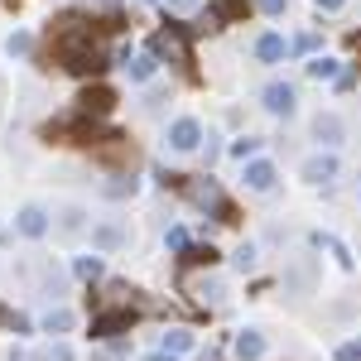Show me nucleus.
Masks as SVG:
<instances>
[{
	"mask_svg": "<svg viewBox=\"0 0 361 361\" xmlns=\"http://www.w3.org/2000/svg\"><path fill=\"white\" fill-rule=\"evenodd\" d=\"M49 49H54V58L68 68V73H82V78L106 68V49L97 44L92 20H82V15H63V20H54V29H49Z\"/></svg>",
	"mask_w": 361,
	"mask_h": 361,
	"instance_id": "obj_1",
	"label": "nucleus"
},
{
	"mask_svg": "<svg viewBox=\"0 0 361 361\" xmlns=\"http://www.w3.org/2000/svg\"><path fill=\"white\" fill-rule=\"evenodd\" d=\"M183 188H188V197H193L197 207H212L217 222H236V207L222 197V188H217L212 178H193V183H183Z\"/></svg>",
	"mask_w": 361,
	"mask_h": 361,
	"instance_id": "obj_2",
	"label": "nucleus"
},
{
	"mask_svg": "<svg viewBox=\"0 0 361 361\" xmlns=\"http://www.w3.org/2000/svg\"><path fill=\"white\" fill-rule=\"evenodd\" d=\"M159 58H173L178 68H188V39H183V29L178 25H169V29H159L154 34V44H149Z\"/></svg>",
	"mask_w": 361,
	"mask_h": 361,
	"instance_id": "obj_3",
	"label": "nucleus"
},
{
	"mask_svg": "<svg viewBox=\"0 0 361 361\" xmlns=\"http://www.w3.org/2000/svg\"><path fill=\"white\" fill-rule=\"evenodd\" d=\"M169 145H173L178 154H193L197 145H202V126H197L193 116H183V121H173V126H169Z\"/></svg>",
	"mask_w": 361,
	"mask_h": 361,
	"instance_id": "obj_4",
	"label": "nucleus"
},
{
	"mask_svg": "<svg viewBox=\"0 0 361 361\" xmlns=\"http://www.w3.org/2000/svg\"><path fill=\"white\" fill-rule=\"evenodd\" d=\"M135 323V308H111L102 318H92V337H116V333H130Z\"/></svg>",
	"mask_w": 361,
	"mask_h": 361,
	"instance_id": "obj_5",
	"label": "nucleus"
},
{
	"mask_svg": "<svg viewBox=\"0 0 361 361\" xmlns=\"http://www.w3.org/2000/svg\"><path fill=\"white\" fill-rule=\"evenodd\" d=\"M241 178H246V188H250V193H270L279 173H275V164H270V159H246Z\"/></svg>",
	"mask_w": 361,
	"mask_h": 361,
	"instance_id": "obj_6",
	"label": "nucleus"
},
{
	"mask_svg": "<svg viewBox=\"0 0 361 361\" xmlns=\"http://www.w3.org/2000/svg\"><path fill=\"white\" fill-rule=\"evenodd\" d=\"M15 226H20V236H29V241H39V236L49 231V212H44L39 202H29V207H20V217H15Z\"/></svg>",
	"mask_w": 361,
	"mask_h": 361,
	"instance_id": "obj_7",
	"label": "nucleus"
},
{
	"mask_svg": "<svg viewBox=\"0 0 361 361\" xmlns=\"http://www.w3.org/2000/svg\"><path fill=\"white\" fill-rule=\"evenodd\" d=\"M116 106V92L111 87H87L82 97H78V111H87V116H106Z\"/></svg>",
	"mask_w": 361,
	"mask_h": 361,
	"instance_id": "obj_8",
	"label": "nucleus"
},
{
	"mask_svg": "<svg viewBox=\"0 0 361 361\" xmlns=\"http://www.w3.org/2000/svg\"><path fill=\"white\" fill-rule=\"evenodd\" d=\"M304 178L308 183H333L337 178V154H308L304 159Z\"/></svg>",
	"mask_w": 361,
	"mask_h": 361,
	"instance_id": "obj_9",
	"label": "nucleus"
},
{
	"mask_svg": "<svg viewBox=\"0 0 361 361\" xmlns=\"http://www.w3.org/2000/svg\"><path fill=\"white\" fill-rule=\"evenodd\" d=\"M294 102H299V97H294V87H289V82H270V87H265V111L289 116V111H294Z\"/></svg>",
	"mask_w": 361,
	"mask_h": 361,
	"instance_id": "obj_10",
	"label": "nucleus"
},
{
	"mask_svg": "<svg viewBox=\"0 0 361 361\" xmlns=\"http://www.w3.org/2000/svg\"><path fill=\"white\" fill-rule=\"evenodd\" d=\"M126 63V73H130V82H149L154 78V68H159V54L149 49V54H135V58H121Z\"/></svg>",
	"mask_w": 361,
	"mask_h": 361,
	"instance_id": "obj_11",
	"label": "nucleus"
},
{
	"mask_svg": "<svg viewBox=\"0 0 361 361\" xmlns=\"http://www.w3.org/2000/svg\"><path fill=\"white\" fill-rule=\"evenodd\" d=\"M231 352H236V361H260V357H265V337L255 333V328H246V333L236 337Z\"/></svg>",
	"mask_w": 361,
	"mask_h": 361,
	"instance_id": "obj_12",
	"label": "nucleus"
},
{
	"mask_svg": "<svg viewBox=\"0 0 361 361\" xmlns=\"http://www.w3.org/2000/svg\"><path fill=\"white\" fill-rule=\"evenodd\" d=\"M92 246H97V250H116V246H126V226H116V222L92 226Z\"/></svg>",
	"mask_w": 361,
	"mask_h": 361,
	"instance_id": "obj_13",
	"label": "nucleus"
},
{
	"mask_svg": "<svg viewBox=\"0 0 361 361\" xmlns=\"http://www.w3.org/2000/svg\"><path fill=\"white\" fill-rule=\"evenodd\" d=\"M313 135H318V145H337V140H342V121H337L333 111L313 116Z\"/></svg>",
	"mask_w": 361,
	"mask_h": 361,
	"instance_id": "obj_14",
	"label": "nucleus"
},
{
	"mask_svg": "<svg viewBox=\"0 0 361 361\" xmlns=\"http://www.w3.org/2000/svg\"><path fill=\"white\" fill-rule=\"evenodd\" d=\"M284 49H289V44H284L279 34H260V39H255V58H260V63H279Z\"/></svg>",
	"mask_w": 361,
	"mask_h": 361,
	"instance_id": "obj_15",
	"label": "nucleus"
},
{
	"mask_svg": "<svg viewBox=\"0 0 361 361\" xmlns=\"http://www.w3.org/2000/svg\"><path fill=\"white\" fill-rule=\"evenodd\" d=\"M246 15V0H212V20L217 25H236Z\"/></svg>",
	"mask_w": 361,
	"mask_h": 361,
	"instance_id": "obj_16",
	"label": "nucleus"
},
{
	"mask_svg": "<svg viewBox=\"0 0 361 361\" xmlns=\"http://www.w3.org/2000/svg\"><path fill=\"white\" fill-rule=\"evenodd\" d=\"M188 347H193V333H188V328H169V333H164V352L183 357Z\"/></svg>",
	"mask_w": 361,
	"mask_h": 361,
	"instance_id": "obj_17",
	"label": "nucleus"
},
{
	"mask_svg": "<svg viewBox=\"0 0 361 361\" xmlns=\"http://www.w3.org/2000/svg\"><path fill=\"white\" fill-rule=\"evenodd\" d=\"M193 294L202 299V304H222V279H197Z\"/></svg>",
	"mask_w": 361,
	"mask_h": 361,
	"instance_id": "obj_18",
	"label": "nucleus"
},
{
	"mask_svg": "<svg viewBox=\"0 0 361 361\" xmlns=\"http://www.w3.org/2000/svg\"><path fill=\"white\" fill-rule=\"evenodd\" d=\"M308 78H318V82H337V63H333V58H313V63H308Z\"/></svg>",
	"mask_w": 361,
	"mask_h": 361,
	"instance_id": "obj_19",
	"label": "nucleus"
},
{
	"mask_svg": "<svg viewBox=\"0 0 361 361\" xmlns=\"http://www.w3.org/2000/svg\"><path fill=\"white\" fill-rule=\"evenodd\" d=\"M68 328H73V313H68V308H49L44 333H68Z\"/></svg>",
	"mask_w": 361,
	"mask_h": 361,
	"instance_id": "obj_20",
	"label": "nucleus"
},
{
	"mask_svg": "<svg viewBox=\"0 0 361 361\" xmlns=\"http://www.w3.org/2000/svg\"><path fill=\"white\" fill-rule=\"evenodd\" d=\"M0 323H5L10 333H29V318L20 313V308H5V304H0Z\"/></svg>",
	"mask_w": 361,
	"mask_h": 361,
	"instance_id": "obj_21",
	"label": "nucleus"
},
{
	"mask_svg": "<svg viewBox=\"0 0 361 361\" xmlns=\"http://www.w3.org/2000/svg\"><path fill=\"white\" fill-rule=\"evenodd\" d=\"M183 260H188V265H212L217 250H212V246H183Z\"/></svg>",
	"mask_w": 361,
	"mask_h": 361,
	"instance_id": "obj_22",
	"label": "nucleus"
},
{
	"mask_svg": "<svg viewBox=\"0 0 361 361\" xmlns=\"http://www.w3.org/2000/svg\"><path fill=\"white\" fill-rule=\"evenodd\" d=\"M78 279H87V284L102 279V260L97 255H78Z\"/></svg>",
	"mask_w": 361,
	"mask_h": 361,
	"instance_id": "obj_23",
	"label": "nucleus"
},
{
	"mask_svg": "<svg viewBox=\"0 0 361 361\" xmlns=\"http://www.w3.org/2000/svg\"><path fill=\"white\" fill-rule=\"evenodd\" d=\"M5 54H15V58H25V54H29V34H25V29H15V34L5 39Z\"/></svg>",
	"mask_w": 361,
	"mask_h": 361,
	"instance_id": "obj_24",
	"label": "nucleus"
},
{
	"mask_svg": "<svg viewBox=\"0 0 361 361\" xmlns=\"http://www.w3.org/2000/svg\"><path fill=\"white\" fill-rule=\"evenodd\" d=\"M255 149H260V140H255V135H246V140H236V145H231V154H236L241 164H246V159L255 154Z\"/></svg>",
	"mask_w": 361,
	"mask_h": 361,
	"instance_id": "obj_25",
	"label": "nucleus"
},
{
	"mask_svg": "<svg viewBox=\"0 0 361 361\" xmlns=\"http://www.w3.org/2000/svg\"><path fill=\"white\" fill-rule=\"evenodd\" d=\"M102 193H106V197H126V193H135V178H126V173H121V178H116V183H106Z\"/></svg>",
	"mask_w": 361,
	"mask_h": 361,
	"instance_id": "obj_26",
	"label": "nucleus"
},
{
	"mask_svg": "<svg viewBox=\"0 0 361 361\" xmlns=\"http://www.w3.org/2000/svg\"><path fill=\"white\" fill-rule=\"evenodd\" d=\"M333 357H337V361H361V337H352V342H342V347H337Z\"/></svg>",
	"mask_w": 361,
	"mask_h": 361,
	"instance_id": "obj_27",
	"label": "nucleus"
},
{
	"mask_svg": "<svg viewBox=\"0 0 361 361\" xmlns=\"http://www.w3.org/2000/svg\"><path fill=\"white\" fill-rule=\"evenodd\" d=\"M63 231H68V236H78V231H82V212H78V207H68V212H63Z\"/></svg>",
	"mask_w": 361,
	"mask_h": 361,
	"instance_id": "obj_28",
	"label": "nucleus"
},
{
	"mask_svg": "<svg viewBox=\"0 0 361 361\" xmlns=\"http://www.w3.org/2000/svg\"><path fill=\"white\" fill-rule=\"evenodd\" d=\"M164 246H169V250H183V246H188V231H183V226H169Z\"/></svg>",
	"mask_w": 361,
	"mask_h": 361,
	"instance_id": "obj_29",
	"label": "nucleus"
},
{
	"mask_svg": "<svg viewBox=\"0 0 361 361\" xmlns=\"http://www.w3.org/2000/svg\"><path fill=\"white\" fill-rule=\"evenodd\" d=\"M44 361H73V347H63V342H54V347L44 352Z\"/></svg>",
	"mask_w": 361,
	"mask_h": 361,
	"instance_id": "obj_30",
	"label": "nucleus"
},
{
	"mask_svg": "<svg viewBox=\"0 0 361 361\" xmlns=\"http://www.w3.org/2000/svg\"><path fill=\"white\" fill-rule=\"evenodd\" d=\"M255 265V246H241L236 250V270H250Z\"/></svg>",
	"mask_w": 361,
	"mask_h": 361,
	"instance_id": "obj_31",
	"label": "nucleus"
},
{
	"mask_svg": "<svg viewBox=\"0 0 361 361\" xmlns=\"http://www.w3.org/2000/svg\"><path fill=\"white\" fill-rule=\"evenodd\" d=\"M294 49H299V54H313V49H318V34H299Z\"/></svg>",
	"mask_w": 361,
	"mask_h": 361,
	"instance_id": "obj_32",
	"label": "nucleus"
},
{
	"mask_svg": "<svg viewBox=\"0 0 361 361\" xmlns=\"http://www.w3.org/2000/svg\"><path fill=\"white\" fill-rule=\"evenodd\" d=\"M255 5H260L265 15H284V5H289V0H255Z\"/></svg>",
	"mask_w": 361,
	"mask_h": 361,
	"instance_id": "obj_33",
	"label": "nucleus"
},
{
	"mask_svg": "<svg viewBox=\"0 0 361 361\" xmlns=\"http://www.w3.org/2000/svg\"><path fill=\"white\" fill-rule=\"evenodd\" d=\"M313 5H318V10H323V15H333V10H342V5H347V0H313Z\"/></svg>",
	"mask_w": 361,
	"mask_h": 361,
	"instance_id": "obj_34",
	"label": "nucleus"
},
{
	"mask_svg": "<svg viewBox=\"0 0 361 361\" xmlns=\"http://www.w3.org/2000/svg\"><path fill=\"white\" fill-rule=\"evenodd\" d=\"M145 361H178V357H173V352H149Z\"/></svg>",
	"mask_w": 361,
	"mask_h": 361,
	"instance_id": "obj_35",
	"label": "nucleus"
},
{
	"mask_svg": "<svg viewBox=\"0 0 361 361\" xmlns=\"http://www.w3.org/2000/svg\"><path fill=\"white\" fill-rule=\"evenodd\" d=\"M197 0H173V10H193Z\"/></svg>",
	"mask_w": 361,
	"mask_h": 361,
	"instance_id": "obj_36",
	"label": "nucleus"
},
{
	"mask_svg": "<svg viewBox=\"0 0 361 361\" xmlns=\"http://www.w3.org/2000/svg\"><path fill=\"white\" fill-rule=\"evenodd\" d=\"M149 5H154V0H149Z\"/></svg>",
	"mask_w": 361,
	"mask_h": 361,
	"instance_id": "obj_37",
	"label": "nucleus"
}]
</instances>
